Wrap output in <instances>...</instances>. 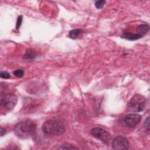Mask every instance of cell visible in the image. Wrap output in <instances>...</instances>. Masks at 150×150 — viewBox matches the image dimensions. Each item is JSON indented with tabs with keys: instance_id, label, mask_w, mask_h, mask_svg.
I'll return each mask as SVG.
<instances>
[{
	"instance_id": "2",
	"label": "cell",
	"mask_w": 150,
	"mask_h": 150,
	"mask_svg": "<svg viewBox=\"0 0 150 150\" xmlns=\"http://www.w3.org/2000/svg\"><path fill=\"white\" fill-rule=\"evenodd\" d=\"M42 128L44 132L46 134L54 136L61 135L65 131L63 124L58 120H52L46 121L43 124Z\"/></svg>"
},
{
	"instance_id": "4",
	"label": "cell",
	"mask_w": 150,
	"mask_h": 150,
	"mask_svg": "<svg viewBox=\"0 0 150 150\" xmlns=\"http://www.w3.org/2000/svg\"><path fill=\"white\" fill-rule=\"evenodd\" d=\"M91 135L96 138L108 144L111 139V135L106 130L101 127H95L91 130Z\"/></svg>"
},
{
	"instance_id": "3",
	"label": "cell",
	"mask_w": 150,
	"mask_h": 150,
	"mask_svg": "<svg viewBox=\"0 0 150 150\" xmlns=\"http://www.w3.org/2000/svg\"><path fill=\"white\" fill-rule=\"evenodd\" d=\"M145 103V98L143 96L137 94L131 98L129 102L128 110L133 112H141L144 110Z\"/></svg>"
},
{
	"instance_id": "14",
	"label": "cell",
	"mask_w": 150,
	"mask_h": 150,
	"mask_svg": "<svg viewBox=\"0 0 150 150\" xmlns=\"http://www.w3.org/2000/svg\"><path fill=\"white\" fill-rule=\"evenodd\" d=\"M105 4L106 1H103V0H102V1H97L95 3V6L97 9H102L104 6Z\"/></svg>"
},
{
	"instance_id": "9",
	"label": "cell",
	"mask_w": 150,
	"mask_h": 150,
	"mask_svg": "<svg viewBox=\"0 0 150 150\" xmlns=\"http://www.w3.org/2000/svg\"><path fill=\"white\" fill-rule=\"evenodd\" d=\"M123 36L124 38L128 40H131V41H134L140 39L141 36L137 33H133L131 32H125L124 33L123 35Z\"/></svg>"
},
{
	"instance_id": "15",
	"label": "cell",
	"mask_w": 150,
	"mask_h": 150,
	"mask_svg": "<svg viewBox=\"0 0 150 150\" xmlns=\"http://www.w3.org/2000/svg\"><path fill=\"white\" fill-rule=\"evenodd\" d=\"M0 76L3 79H9L11 77L10 74L7 72H1L0 73Z\"/></svg>"
},
{
	"instance_id": "6",
	"label": "cell",
	"mask_w": 150,
	"mask_h": 150,
	"mask_svg": "<svg viewBox=\"0 0 150 150\" xmlns=\"http://www.w3.org/2000/svg\"><path fill=\"white\" fill-rule=\"evenodd\" d=\"M17 99L12 95H1V105L8 110L12 109L16 105Z\"/></svg>"
},
{
	"instance_id": "17",
	"label": "cell",
	"mask_w": 150,
	"mask_h": 150,
	"mask_svg": "<svg viewBox=\"0 0 150 150\" xmlns=\"http://www.w3.org/2000/svg\"><path fill=\"white\" fill-rule=\"evenodd\" d=\"M6 133V130L3 127H1V136H3Z\"/></svg>"
},
{
	"instance_id": "11",
	"label": "cell",
	"mask_w": 150,
	"mask_h": 150,
	"mask_svg": "<svg viewBox=\"0 0 150 150\" xmlns=\"http://www.w3.org/2000/svg\"><path fill=\"white\" fill-rule=\"evenodd\" d=\"M35 57H36L35 52H33L32 50L29 49L26 52L24 56V58L25 59H33Z\"/></svg>"
},
{
	"instance_id": "18",
	"label": "cell",
	"mask_w": 150,
	"mask_h": 150,
	"mask_svg": "<svg viewBox=\"0 0 150 150\" xmlns=\"http://www.w3.org/2000/svg\"><path fill=\"white\" fill-rule=\"evenodd\" d=\"M61 149H78V148L76 147H61Z\"/></svg>"
},
{
	"instance_id": "1",
	"label": "cell",
	"mask_w": 150,
	"mask_h": 150,
	"mask_svg": "<svg viewBox=\"0 0 150 150\" xmlns=\"http://www.w3.org/2000/svg\"><path fill=\"white\" fill-rule=\"evenodd\" d=\"M36 129V124L30 120L21 121L14 127L15 134L21 138H28L32 136Z\"/></svg>"
},
{
	"instance_id": "10",
	"label": "cell",
	"mask_w": 150,
	"mask_h": 150,
	"mask_svg": "<svg viewBox=\"0 0 150 150\" xmlns=\"http://www.w3.org/2000/svg\"><path fill=\"white\" fill-rule=\"evenodd\" d=\"M83 33V30L82 29H73L69 32V36L72 39H76L77 38Z\"/></svg>"
},
{
	"instance_id": "16",
	"label": "cell",
	"mask_w": 150,
	"mask_h": 150,
	"mask_svg": "<svg viewBox=\"0 0 150 150\" xmlns=\"http://www.w3.org/2000/svg\"><path fill=\"white\" fill-rule=\"evenodd\" d=\"M22 22V16L20 15V16L18 18V20H17V21H16V29H18L19 28H20V26L21 25Z\"/></svg>"
},
{
	"instance_id": "13",
	"label": "cell",
	"mask_w": 150,
	"mask_h": 150,
	"mask_svg": "<svg viewBox=\"0 0 150 150\" xmlns=\"http://www.w3.org/2000/svg\"><path fill=\"white\" fill-rule=\"evenodd\" d=\"M144 128L146 130V132L148 134H149V117H148L144 124Z\"/></svg>"
},
{
	"instance_id": "7",
	"label": "cell",
	"mask_w": 150,
	"mask_h": 150,
	"mask_svg": "<svg viewBox=\"0 0 150 150\" xmlns=\"http://www.w3.org/2000/svg\"><path fill=\"white\" fill-rule=\"evenodd\" d=\"M141 120V116L138 114H130L124 119L125 124L130 128L136 127Z\"/></svg>"
},
{
	"instance_id": "8",
	"label": "cell",
	"mask_w": 150,
	"mask_h": 150,
	"mask_svg": "<svg viewBox=\"0 0 150 150\" xmlns=\"http://www.w3.org/2000/svg\"><path fill=\"white\" fill-rule=\"evenodd\" d=\"M149 29V27L148 24H142L138 27L137 29V33L140 35L141 37L146 34Z\"/></svg>"
},
{
	"instance_id": "12",
	"label": "cell",
	"mask_w": 150,
	"mask_h": 150,
	"mask_svg": "<svg viewBox=\"0 0 150 150\" xmlns=\"http://www.w3.org/2000/svg\"><path fill=\"white\" fill-rule=\"evenodd\" d=\"M14 74L17 78H22L24 75V71L22 69H17L14 72Z\"/></svg>"
},
{
	"instance_id": "5",
	"label": "cell",
	"mask_w": 150,
	"mask_h": 150,
	"mask_svg": "<svg viewBox=\"0 0 150 150\" xmlns=\"http://www.w3.org/2000/svg\"><path fill=\"white\" fill-rule=\"evenodd\" d=\"M112 149L116 150H125L129 148L128 139L122 136L116 137L112 142Z\"/></svg>"
}]
</instances>
